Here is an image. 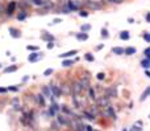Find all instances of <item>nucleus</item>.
Here are the masks:
<instances>
[{
  "label": "nucleus",
  "instance_id": "nucleus-1",
  "mask_svg": "<svg viewBox=\"0 0 150 131\" xmlns=\"http://www.w3.org/2000/svg\"><path fill=\"white\" fill-rule=\"evenodd\" d=\"M104 110H103V114L105 115L107 118H112V119H116V114H115V110H113V107L112 106H105V107H103Z\"/></svg>",
  "mask_w": 150,
  "mask_h": 131
},
{
  "label": "nucleus",
  "instance_id": "nucleus-2",
  "mask_svg": "<svg viewBox=\"0 0 150 131\" xmlns=\"http://www.w3.org/2000/svg\"><path fill=\"white\" fill-rule=\"evenodd\" d=\"M86 5L88 8H91V9H93V11H97V9H100V8H101V4L97 3V1H95V0H87V1H86Z\"/></svg>",
  "mask_w": 150,
  "mask_h": 131
},
{
  "label": "nucleus",
  "instance_id": "nucleus-3",
  "mask_svg": "<svg viewBox=\"0 0 150 131\" xmlns=\"http://www.w3.org/2000/svg\"><path fill=\"white\" fill-rule=\"evenodd\" d=\"M67 5H69V9L70 11H77L82 5V3H80L79 0H69Z\"/></svg>",
  "mask_w": 150,
  "mask_h": 131
},
{
  "label": "nucleus",
  "instance_id": "nucleus-4",
  "mask_svg": "<svg viewBox=\"0 0 150 131\" xmlns=\"http://www.w3.org/2000/svg\"><path fill=\"white\" fill-rule=\"evenodd\" d=\"M16 7H17V3H16V1H9L7 9H5V13H7L8 16H12V15H13V12L16 11Z\"/></svg>",
  "mask_w": 150,
  "mask_h": 131
},
{
  "label": "nucleus",
  "instance_id": "nucleus-5",
  "mask_svg": "<svg viewBox=\"0 0 150 131\" xmlns=\"http://www.w3.org/2000/svg\"><path fill=\"white\" fill-rule=\"evenodd\" d=\"M108 105H109V99H108L107 97H101V98H99V99H96V106L97 107H105Z\"/></svg>",
  "mask_w": 150,
  "mask_h": 131
},
{
  "label": "nucleus",
  "instance_id": "nucleus-6",
  "mask_svg": "<svg viewBox=\"0 0 150 131\" xmlns=\"http://www.w3.org/2000/svg\"><path fill=\"white\" fill-rule=\"evenodd\" d=\"M50 90H51V94H53L54 97L59 98L61 95H62V90H61V89H59V87L57 86V85L51 84V86H50Z\"/></svg>",
  "mask_w": 150,
  "mask_h": 131
},
{
  "label": "nucleus",
  "instance_id": "nucleus-7",
  "mask_svg": "<svg viewBox=\"0 0 150 131\" xmlns=\"http://www.w3.org/2000/svg\"><path fill=\"white\" fill-rule=\"evenodd\" d=\"M59 110H61L59 105L53 103L51 106H50V109H49V115H50V117H54V115H55V113H58Z\"/></svg>",
  "mask_w": 150,
  "mask_h": 131
},
{
  "label": "nucleus",
  "instance_id": "nucleus-8",
  "mask_svg": "<svg viewBox=\"0 0 150 131\" xmlns=\"http://www.w3.org/2000/svg\"><path fill=\"white\" fill-rule=\"evenodd\" d=\"M104 97H107L108 99L109 98H115V97H117V93H116V89H112V87H109V89H107V91H105V95Z\"/></svg>",
  "mask_w": 150,
  "mask_h": 131
},
{
  "label": "nucleus",
  "instance_id": "nucleus-9",
  "mask_svg": "<svg viewBox=\"0 0 150 131\" xmlns=\"http://www.w3.org/2000/svg\"><path fill=\"white\" fill-rule=\"evenodd\" d=\"M73 91H74V94H79V93L83 91V87L80 86L79 82H74L73 84Z\"/></svg>",
  "mask_w": 150,
  "mask_h": 131
},
{
  "label": "nucleus",
  "instance_id": "nucleus-10",
  "mask_svg": "<svg viewBox=\"0 0 150 131\" xmlns=\"http://www.w3.org/2000/svg\"><path fill=\"white\" fill-rule=\"evenodd\" d=\"M79 84H80V86L83 87V90L84 89H88L90 87V80H88V77H84V78H82V80L79 81Z\"/></svg>",
  "mask_w": 150,
  "mask_h": 131
},
{
  "label": "nucleus",
  "instance_id": "nucleus-11",
  "mask_svg": "<svg viewBox=\"0 0 150 131\" xmlns=\"http://www.w3.org/2000/svg\"><path fill=\"white\" fill-rule=\"evenodd\" d=\"M9 34L13 37V38H20L21 37V32L19 29H15V28H11L9 29Z\"/></svg>",
  "mask_w": 150,
  "mask_h": 131
},
{
  "label": "nucleus",
  "instance_id": "nucleus-12",
  "mask_svg": "<svg viewBox=\"0 0 150 131\" xmlns=\"http://www.w3.org/2000/svg\"><path fill=\"white\" fill-rule=\"evenodd\" d=\"M57 121H58V123L59 124H63V126H66V124H69V121H67L66 119V117H65V115H58L57 117Z\"/></svg>",
  "mask_w": 150,
  "mask_h": 131
},
{
  "label": "nucleus",
  "instance_id": "nucleus-13",
  "mask_svg": "<svg viewBox=\"0 0 150 131\" xmlns=\"http://www.w3.org/2000/svg\"><path fill=\"white\" fill-rule=\"evenodd\" d=\"M29 4H30V1H28V0H21L20 3H19V7H20L23 11H25V9L29 8Z\"/></svg>",
  "mask_w": 150,
  "mask_h": 131
},
{
  "label": "nucleus",
  "instance_id": "nucleus-14",
  "mask_svg": "<svg viewBox=\"0 0 150 131\" xmlns=\"http://www.w3.org/2000/svg\"><path fill=\"white\" fill-rule=\"evenodd\" d=\"M150 95V86H147L145 90H143V93H142V95H141V98H140V101L142 102V101H145L147 97Z\"/></svg>",
  "mask_w": 150,
  "mask_h": 131
},
{
  "label": "nucleus",
  "instance_id": "nucleus-15",
  "mask_svg": "<svg viewBox=\"0 0 150 131\" xmlns=\"http://www.w3.org/2000/svg\"><path fill=\"white\" fill-rule=\"evenodd\" d=\"M78 52L77 51H70V52H66V53H62L59 54V57L61 58H66V57H73V56H75Z\"/></svg>",
  "mask_w": 150,
  "mask_h": 131
},
{
  "label": "nucleus",
  "instance_id": "nucleus-16",
  "mask_svg": "<svg viewBox=\"0 0 150 131\" xmlns=\"http://www.w3.org/2000/svg\"><path fill=\"white\" fill-rule=\"evenodd\" d=\"M136 52H137L136 48H133V46H128V48H125V49H124V53L128 54V56H132V54H134Z\"/></svg>",
  "mask_w": 150,
  "mask_h": 131
},
{
  "label": "nucleus",
  "instance_id": "nucleus-17",
  "mask_svg": "<svg viewBox=\"0 0 150 131\" xmlns=\"http://www.w3.org/2000/svg\"><path fill=\"white\" fill-rule=\"evenodd\" d=\"M42 95L43 97H51V90H50V87H47V86H43L42 87Z\"/></svg>",
  "mask_w": 150,
  "mask_h": 131
},
{
  "label": "nucleus",
  "instance_id": "nucleus-18",
  "mask_svg": "<svg viewBox=\"0 0 150 131\" xmlns=\"http://www.w3.org/2000/svg\"><path fill=\"white\" fill-rule=\"evenodd\" d=\"M36 101H37V103H40L41 106H45V98H43L42 94H37L36 95Z\"/></svg>",
  "mask_w": 150,
  "mask_h": 131
},
{
  "label": "nucleus",
  "instance_id": "nucleus-19",
  "mask_svg": "<svg viewBox=\"0 0 150 131\" xmlns=\"http://www.w3.org/2000/svg\"><path fill=\"white\" fill-rule=\"evenodd\" d=\"M77 38H78L79 41H86L87 38H88V34L84 33V32H80V33L77 34Z\"/></svg>",
  "mask_w": 150,
  "mask_h": 131
},
{
  "label": "nucleus",
  "instance_id": "nucleus-20",
  "mask_svg": "<svg viewBox=\"0 0 150 131\" xmlns=\"http://www.w3.org/2000/svg\"><path fill=\"white\" fill-rule=\"evenodd\" d=\"M112 53H115V54H123L124 53V48H121V46L112 48Z\"/></svg>",
  "mask_w": 150,
  "mask_h": 131
},
{
  "label": "nucleus",
  "instance_id": "nucleus-21",
  "mask_svg": "<svg viewBox=\"0 0 150 131\" xmlns=\"http://www.w3.org/2000/svg\"><path fill=\"white\" fill-rule=\"evenodd\" d=\"M38 57H40V56H38V53H30L29 57H28V60H29L30 62H34V61L38 60Z\"/></svg>",
  "mask_w": 150,
  "mask_h": 131
},
{
  "label": "nucleus",
  "instance_id": "nucleus-22",
  "mask_svg": "<svg viewBox=\"0 0 150 131\" xmlns=\"http://www.w3.org/2000/svg\"><path fill=\"white\" fill-rule=\"evenodd\" d=\"M88 97L92 99V101H96V95H95V90L92 87H88Z\"/></svg>",
  "mask_w": 150,
  "mask_h": 131
},
{
  "label": "nucleus",
  "instance_id": "nucleus-23",
  "mask_svg": "<svg viewBox=\"0 0 150 131\" xmlns=\"http://www.w3.org/2000/svg\"><path fill=\"white\" fill-rule=\"evenodd\" d=\"M84 118H87L88 121H95V115L92 114V113H88V111H84L83 113Z\"/></svg>",
  "mask_w": 150,
  "mask_h": 131
},
{
  "label": "nucleus",
  "instance_id": "nucleus-24",
  "mask_svg": "<svg viewBox=\"0 0 150 131\" xmlns=\"http://www.w3.org/2000/svg\"><path fill=\"white\" fill-rule=\"evenodd\" d=\"M17 70V66L16 65H11V66H8V68H5L4 69V72L5 73H12V72H16Z\"/></svg>",
  "mask_w": 150,
  "mask_h": 131
},
{
  "label": "nucleus",
  "instance_id": "nucleus-25",
  "mask_svg": "<svg viewBox=\"0 0 150 131\" xmlns=\"http://www.w3.org/2000/svg\"><path fill=\"white\" fill-rule=\"evenodd\" d=\"M27 16H28L27 12H24V11H23V12H20V13L17 15V20H19V21H23V20H25V19H27Z\"/></svg>",
  "mask_w": 150,
  "mask_h": 131
},
{
  "label": "nucleus",
  "instance_id": "nucleus-26",
  "mask_svg": "<svg viewBox=\"0 0 150 131\" xmlns=\"http://www.w3.org/2000/svg\"><path fill=\"white\" fill-rule=\"evenodd\" d=\"M73 64H74L73 60H63V62H62V66L69 68V66H73Z\"/></svg>",
  "mask_w": 150,
  "mask_h": 131
},
{
  "label": "nucleus",
  "instance_id": "nucleus-27",
  "mask_svg": "<svg viewBox=\"0 0 150 131\" xmlns=\"http://www.w3.org/2000/svg\"><path fill=\"white\" fill-rule=\"evenodd\" d=\"M120 38H123V40H128L129 38V32L128 30H123L120 33Z\"/></svg>",
  "mask_w": 150,
  "mask_h": 131
},
{
  "label": "nucleus",
  "instance_id": "nucleus-28",
  "mask_svg": "<svg viewBox=\"0 0 150 131\" xmlns=\"http://www.w3.org/2000/svg\"><path fill=\"white\" fill-rule=\"evenodd\" d=\"M141 65H142L143 69H149L150 68V61L149 60H142L141 61Z\"/></svg>",
  "mask_w": 150,
  "mask_h": 131
},
{
  "label": "nucleus",
  "instance_id": "nucleus-29",
  "mask_svg": "<svg viewBox=\"0 0 150 131\" xmlns=\"http://www.w3.org/2000/svg\"><path fill=\"white\" fill-rule=\"evenodd\" d=\"M42 38H43V40H47L49 42L54 40V37L51 36V34H47V33H43V34H42Z\"/></svg>",
  "mask_w": 150,
  "mask_h": 131
},
{
  "label": "nucleus",
  "instance_id": "nucleus-30",
  "mask_svg": "<svg viewBox=\"0 0 150 131\" xmlns=\"http://www.w3.org/2000/svg\"><path fill=\"white\" fill-rule=\"evenodd\" d=\"M43 1H45V0H30V3L34 4V5H38V7L43 5Z\"/></svg>",
  "mask_w": 150,
  "mask_h": 131
},
{
  "label": "nucleus",
  "instance_id": "nucleus-31",
  "mask_svg": "<svg viewBox=\"0 0 150 131\" xmlns=\"http://www.w3.org/2000/svg\"><path fill=\"white\" fill-rule=\"evenodd\" d=\"M84 58H86L87 61H91V62L93 61V56H92V54H90V53H86V54H84Z\"/></svg>",
  "mask_w": 150,
  "mask_h": 131
},
{
  "label": "nucleus",
  "instance_id": "nucleus-32",
  "mask_svg": "<svg viewBox=\"0 0 150 131\" xmlns=\"http://www.w3.org/2000/svg\"><path fill=\"white\" fill-rule=\"evenodd\" d=\"M82 32H87V30H90L91 29V25H88V24H86V25H82Z\"/></svg>",
  "mask_w": 150,
  "mask_h": 131
},
{
  "label": "nucleus",
  "instance_id": "nucleus-33",
  "mask_svg": "<svg viewBox=\"0 0 150 131\" xmlns=\"http://www.w3.org/2000/svg\"><path fill=\"white\" fill-rule=\"evenodd\" d=\"M28 51H33V52H37L38 51V46H33V45H28L27 46Z\"/></svg>",
  "mask_w": 150,
  "mask_h": 131
},
{
  "label": "nucleus",
  "instance_id": "nucleus-34",
  "mask_svg": "<svg viewBox=\"0 0 150 131\" xmlns=\"http://www.w3.org/2000/svg\"><path fill=\"white\" fill-rule=\"evenodd\" d=\"M96 78H97V80H104V78H105V74H104V73H97L96 74Z\"/></svg>",
  "mask_w": 150,
  "mask_h": 131
},
{
  "label": "nucleus",
  "instance_id": "nucleus-35",
  "mask_svg": "<svg viewBox=\"0 0 150 131\" xmlns=\"http://www.w3.org/2000/svg\"><path fill=\"white\" fill-rule=\"evenodd\" d=\"M141 130H142V128H141V127H138V126H133V127L130 128L129 131H141Z\"/></svg>",
  "mask_w": 150,
  "mask_h": 131
},
{
  "label": "nucleus",
  "instance_id": "nucleus-36",
  "mask_svg": "<svg viewBox=\"0 0 150 131\" xmlns=\"http://www.w3.org/2000/svg\"><path fill=\"white\" fill-rule=\"evenodd\" d=\"M51 73H53V69H46L45 73H43V76H50Z\"/></svg>",
  "mask_w": 150,
  "mask_h": 131
},
{
  "label": "nucleus",
  "instance_id": "nucleus-37",
  "mask_svg": "<svg viewBox=\"0 0 150 131\" xmlns=\"http://www.w3.org/2000/svg\"><path fill=\"white\" fill-rule=\"evenodd\" d=\"M101 36L103 37H108V32H107V29L104 28V29H101Z\"/></svg>",
  "mask_w": 150,
  "mask_h": 131
},
{
  "label": "nucleus",
  "instance_id": "nucleus-38",
  "mask_svg": "<svg viewBox=\"0 0 150 131\" xmlns=\"http://www.w3.org/2000/svg\"><path fill=\"white\" fill-rule=\"evenodd\" d=\"M8 90H9V91H17V90H19V87H16V86H9V87H8Z\"/></svg>",
  "mask_w": 150,
  "mask_h": 131
},
{
  "label": "nucleus",
  "instance_id": "nucleus-39",
  "mask_svg": "<svg viewBox=\"0 0 150 131\" xmlns=\"http://www.w3.org/2000/svg\"><path fill=\"white\" fill-rule=\"evenodd\" d=\"M143 54H145V56H149V54H150V46L146 48V49L143 51Z\"/></svg>",
  "mask_w": 150,
  "mask_h": 131
},
{
  "label": "nucleus",
  "instance_id": "nucleus-40",
  "mask_svg": "<svg viewBox=\"0 0 150 131\" xmlns=\"http://www.w3.org/2000/svg\"><path fill=\"white\" fill-rule=\"evenodd\" d=\"M54 48V44L53 41H50V42H47V49H53Z\"/></svg>",
  "mask_w": 150,
  "mask_h": 131
},
{
  "label": "nucleus",
  "instance_id": "nucleus-41",
  "mask_svg": "<svg viewBox=\"0 0 150 131\" xmlns=\"http://www.w3.org/2000/svg\"><path fill=\"white\" fill-rule=\"evenodd\" d=\"M8 89H5V87H0V94H4V93H7Z\"/></svg>",
  "mask_w": 150,
  "mask_h": 131
},
{
  "label": "nucleus",
  "instance_id": "nucleus-42",
  "mask_svg": "<svg viewBox=\"0 0 150 131\" xmlns=\"http://www.w3.org/2000/svg\"><path fill=\"white\" fill-rule=\"evenodd\" d=\"M109 3H113V4H119V3H121L123 0H108Z\"/></svg>",
  "mask_w": 150,
  "mask_h": 131
},
{
  "label": "nucleus",
  "instance_id": "nucleus-43",
  "mask_svg": "<svg viewBox=\"0 0 150 131\" xmlns=\"http://www.w3.org/2000/svg\"><path fill=\"white\" fill-rule=\"evenodd\" d=\"M143 37H145V40H146L147 42H150V34H143Z\"/></svg>",
  "mask_w": 150,
  "mask_h": 131
},
{
  "label": "nucleus",
  "instance_id": "nucleus-44",
  "mask_svg": "<svg viewBox=\"0 0 150 131\" xmlns=\"http://www.w3.org/2000/svg\"><path fill=\"white\" fill-rule=\"evenodd\" d=\"M86 131H93V130H92V127H91V126L86 124Z\"/></svg>",
  "mask_w": 150,
  "mask_h": 131
},
{
  "label": "nucleus",
  "instance_id": "nucleus-45",
  "mask_svg": "<svg viewBox=\"0 0 150 131\" xmlns=\"http://www.w3.org/2000/svg\"><path fill=\"white\" fill-rule=\"evenodd\" d=\"M87 15H88L87 12H80V16H83V17H87Z\"/></svg>",
  "mask_w": 150,
  "mask_h": 131
},
{
  "label": "nucleus",
  "instance_id": "nucleus-46",
  "mask_svg": "<svg viewBox=\"0 0 150 131\" xmlns=\"http://www.w3.org/2000/svg\"><path fill=\"white\" fill-rule=\"evenodd\" d=\"M145 74H146L147 77H149V78H150V70H147V69H146V72H145Z\"/></svg>",
  "mask_w": 150,
  "mask_h": 131
},
{
  "label": "nucleus",
  "instance_id": "nucleus-47",
  "mask_svg": "<svg viewBox=\"0 0 150 131\" xmlns=\"http://www.w3.org/2000/svg\"><path fill=\"white\" fill-rule=\"evenodd\" d=\"M146 20H147V23H150V13H147V16H146Z\"/></svg>",
  "mask_w": 150,
  "mask_h": 131
},
{
  "label": "nucleus",
  "instance_id": "nucleus-48",
  "mask_svg": "<svg viewBox=\"0 0 150 131\" xmlns=\"http://www.w3.org/2000/svg\"><path fill=\"white\" fill-rule=\"evenodd\" d=\"M128 23H130V24H133V23H134V20H133V19H128Z\"/></svg>",
  "mask_w": 150,
  "mask_h": 131
},
{
  "label": "nucleus",
  "instance_id": "nucleus-49",
  "mask_svg": "<svg viewBox=\"0 0 150 131\" xmlns=\"http://www.w3.org/2000/svg\"><path fill=\"white\" fill-rule=\"evenodd\" d=\"M61 21H62L61 19H55V20H54V23H61Z\"/></svg>",
  "mask_w": 150,
  "mask_h": 131
},
{
  "label": "nucleus",
  "instance_id": "nucleus-50",
  "mask_svg": "<svg viewBox=\"0 0 150 131\" xmlns=\"http://www.w3.org/2000/svg\"><path fill=\"white\" fill-rule=\"evenodd\" d=\"M146 57H147V60H149V61H150V54H149V56H146Z\"/></svg>",
  "mask_w": 150,
  "mask_h": 131
},
{
  "label": "nucleus",
  "instance_id": "nucleus-51",
  "mask_svg": "<svg viewBox=\"0 0 150 131\" xmlns=\"http://www.w3.org/2000/svg\"><path fill=\"white\" fill-rule=\"evenodd\" d=\"M123 131H128V130H127V128H124V130H123Z\"/></svg>",
  "mask_w": 150,
  "mask_h": 131
},
{
  "label": "nucleus",
  "instance_id": "nucleus-52",
  "mask_svg": "<svg viewBox=\"0 0 150 131\" xmlns=\"http://www.w3.org/2000/svg\"><path fill=\"white\" fill-rule=\"evenodd\" d=\"M1 66H3V65H1V64H0V68H1Z\"/></svg>",
  "mask_w": 150,
  "mask_h": 131
},
{
  "label": "nucleus",
  "instance_id": "nucleus-53",
  "mask_svg": "<svg viewBox=\"0 0 150 131\" xmlns=\"http://www.w3.org/2000/svg\"><path fill=\"white\" fill-rule=\"evenodd\" d=\"M149 119H150V115H149Z\"/></svg>",
  "mask_w": 150,
  "mask_h": 131
}]
</instances>
